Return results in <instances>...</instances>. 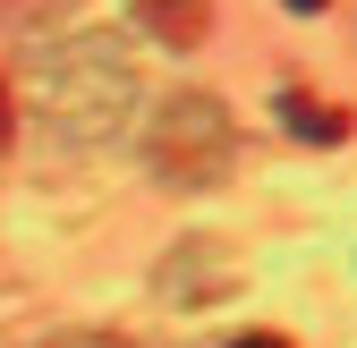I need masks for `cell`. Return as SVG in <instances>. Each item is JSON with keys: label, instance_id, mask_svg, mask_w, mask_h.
<instances>
[{"label": "cell", "instance_id": "1", "mask_svg": "<svg viewBox=\"0 0 357 348\" xmlns=\"http://www.w3.org/2000/svg\"><path fill=\"white\" fill-rule=\"evenodd\" d=\"M145 153H153V170L170 187H204V179H221V161H230V111L213 94H178V102H162Z\"/></svg>", "mask_w": 357, "mask_h": 348}, {"label": "cell", "instance_id": "2", "mask_svg": "<svg viewBox=\"0 0 357 348\" xmlns=\"http://www.w3.org/2000/svg\"><path fill=\"white\" fill-rule=\"evenodd\" d=\"M281 119H289V136H306V145H340L349 136V111H332L315 94H281Z\"/></svg>", "mask_w": 357, "mask_h": 348}, {"label": "cell", "instance_id": "3", "mask_svg": "<svg viewBox=\"0 0 357 348\" xmlns=\"http://www.w3.org/2000/svg\"><path fill=\"white\" fill-rule=\"evenodd\" d=\"M145 26L162 42H196L204 34V0H145Z\"/></svg>", "mask_w": 357, "mask_h": 348}, {"label": "cell", "instance_id": "4", "mask_svg": "<svg viewBox=\"0 0 357 348\" xmlns=\"http://www.w3.org/2000/svg\"><path fill=\"white\" fill-rule=\"evenodd\" d=\"M52 348H128V340H111V331H68V340H52Z\"/></svg>", "mask_w": 357, "mask_h": 348}, {"label": "cell", "instance_id": "5", "mask_svg": "<svg viewBox=\"0 0 357 348\" xmlns=\"http://www.w3.org/2000/svg\"><path fill=\"white\" fill-rule=\"evenodd\" d=\"M230 348H289V340H273V331H247V340H230Z\"/></svg>", "mask_w": 357, "mask_h": 348}, {"label": "cell", "instance_id": "6", "mask_svg": "<svg viewBox=\"0 0 357 348\" xmlns=\"http://www.w3.org/2000/svg\"><path fill=\"white\" fill-rule=\"evenodd\" d=\"M0 145H9V85H0Z\"/></svg>", "mask_w": 357, "mask_h": 348}, {"label": "cell", "instance_id": "7", "mask_svg": "<svg viewBox=\"0 0 357 348\" xmlns=\"http://www.w3.org/2000/svg\"><path fill=\"white\" fill-rule=\"evenodd\" d=\"M281 9H298V17H315V9H324V0H281Z\"/></svg>", "mask_w": 357, "mask_h": 348}]
</instances>
